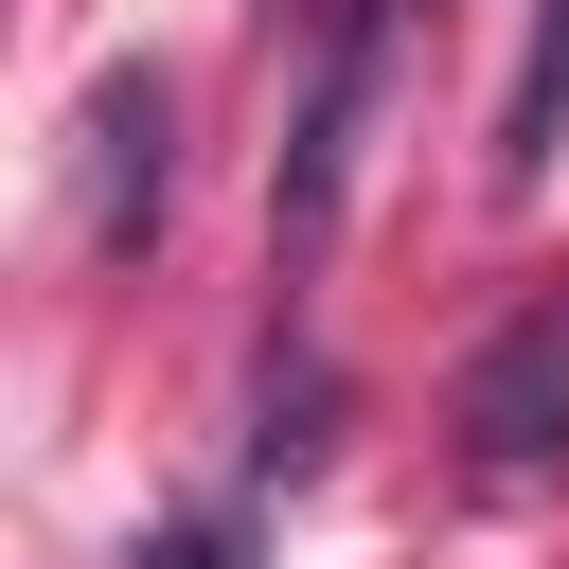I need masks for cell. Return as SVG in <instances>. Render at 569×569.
I'll use <instances>...</instances> for the list:
<instances>
[{
    "label": "cell",
    "instance_id": "cell-1",
    "mask_svg": "<svg viewBox=\"0 0 569 569\" xmlns=\"http://www.w3.org/2000/svg\"><path fill=\"white\" fill-rule=\"evenodd\" d=\"M445 427H462V462H480V480H551V462H569V284H551V302H516V320L462 356Z\"/></svg>",
    "mask_w": 569,
    "mask_h": 569
},
{
    "label": "cell",
    "instance_id": "cell-4",
    "mask_svg": "<svg viewBox=\"0 0 569 569\" xmlns=\"http://www.w3.org/2000/svg\"><path fill=\"white\" fill-rule=\"evenodd\" d=\"M124 569H249V533H231V516H160Z\"/></svg>",
    "mask_w": 569,
    "mask_h": 569
},
{
    "label": "cell",
    "instance_id": "cell-2",
    "mask_svg": "<svg viewBox=\"0 0 569 569\" xmlns=\"http://www.w3.org/2000/svg\"><path fill=\"white\" fill-rule=\"evenodd\" d=\"M178 196V89L160 71H107L89 89V249H142Z\"/></svg>",
    "mask_w": 569,
    "mask_h": 569
},
{
    "label": "cell",
    "instance_id": "cell-3",
    "mask_svg": "<svg viewBox=\"0 0 569 569\" xmlns=\"http://www.w3.org/2000/svg\"><path fill=\"white\" fill-rule=\"evenodd\" d=\"M551 124H569V0L533 18V71H516V107H498V196L551 178Z\"/></svg>",
    "mask_w": 569,
    "mask_h": 569
}]
</instances>
